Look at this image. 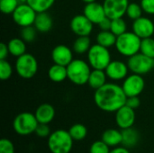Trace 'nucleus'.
Returning a JSON list of instances; mask_svg holds the SVG:
<instances>
[{
  "label": "nucleus",
  "mask_w": 154,
  "mask_h": 153,
  "mask_svg": "<svg viewBox=\"0 0 154 153\" xmlns=\"http://www.w3.org/2000/svg\"><path fill=\"white\" fill-rule=\"evenodd\" d=\"M126 95L123 87L115 83H106L100 88L95 90L94 101L102 111L116 113L125 105Z\"/></svg>",
  "instance_id": "obj_1"
},
{
  "label": "nucleus",
  "mask_w": 154,
  "mask_h": 153,
  "mask_svg": "<svg viewBox=\"0 0 154 153\" xmlns=\"http://www.w3.org/2000/svg\"><path fill=\"white\" fill-rule=\"evenodd\" d=\"M142 39L134 32H125L117 36L116 41V48L119 54L130 58L140 52Z\"/></svg>",
  "instance_id": "obj_2"
},
{
  "label": "nucleus",
  "mask_w": 154,
  "mask_h": 153,
  "mask_svg": "<svg viewBox=\"0 0 154 153\" xmlns=\"http://www.w3.org/2000/svg\"><path fill=\"white\" fill-rule=\"evenodd\" d=\"M90 72L91 69L88 62L80 59L73 60L67 66L68 79L77 86L88 84Z\"/></svg>",
  "instance_id": "obj_3"
},
{
  "label": "nucleus",
  "mask_w": 154,
  "mask_h": 153,
  "mask_svg": "<svg viewBox=\"0 0 154 153\" xmlns=\"http://www.w3.org/2000/svg\"><path fill=\"white\" fill-rule=\"evenodd\" d=\"M73 142L69 131L60 129L52 132L48 137V148L51 153H69Z\"/></svg>",
  "instance_id": "obj_4"
},
{
  "label": "nucleus",
  "mask_w": 154,
  "mask_h": 153,
  "mask_svg": "<svg viewBox=\"0 0 154 153\" xmlns=\"http://www.w3.org/2000/svg\"><path fill=\"white\" fill-rule=\"evenodd\" d=\"M87 54L88 64L95 69L105 70L108 64L112 61L108 48H106L98 43L92 45Z\"/></svg>",
  "instance_id": "obj_5"
},
{
  "label": "nucleus",
  "mask_w": 154,
  "mask_h": 153,
  "mask_svg": "<svg viewBox=\"0 0 154 153\" xmlns=\"http://www.w3.org/2000/svg\"><path fill=\"white\" fill-rule=\"evenodd\" d=\"M39 124L34 114L23 112L17 115L13 122V128L14 132L22 136H27L33 133Z\"/></svg>",
  "instance_id": "obj_6"
},
{
  "label": "nucleus",
  "mask_w": 154,
  "mask_h": 153,
  "mask_svg": "<svg viewBox=\"0 0 154 153\" xmlns=\"http://www.w3.org/2000/svg\"><path fill=\"white\" fill-rule=\"evenodd\" d=\"M38 67L39 66L36 58L30 53H24L18 57L14 65L17 75L24 79H30L33 78L37 74Z\"/></svg>",
  "instance_id": "obj_7"
},
{
  "label": "nucleus",
  "mask_w": 154,
  "mask_h": 153,
  "mask_svg": "<svg viewBox=\"0 0 154 153\" xmlns=\"http://www.w3.org/2000/svg\"><path fill=\"white\" fill-rule=\"evenodd\" d=\"M127 65L132 73L143 76L154 69V59L143 54L142 52H138L128 58Z\"/></svg>",
  "instance_id": "obj_8"
},
{
  "label": "nucleus",
  "mask_w": 154,
  "mask_h": 153,
  "mask_svg": "<svg viewBox=\"0 0 154 153\" xmlns=\"http://www.w3.org/2000/svg\"><path fill=\"white\" fill-rule=\"evenodd\" d=\"M37 13L27 3L19 4L17 8L12 14L14 22L21 28L25 26L33 25Z\"/></svg>",
  "instance_id": "obj_9"
},
{
  "label": "nucleus",
  "mask_w": 154,
  "mask_h": 153,
  "mask_svg": "<svg viewBox=\"0 0 154 153\" xmlns=\"http://www.w3.org/2000/svg\"><path fill=\"white\" fill-rule=\"evenodd\" d=\"M122 87L127 97L139 96V95L144 90L145 81L143 76L133 73L124 79Z\"/></svg>",
  "instance_id": "obj_10"
},
{
  "label": "nucleus",
  "mask_w": 154,
  "mask_h": 153,
  "mask_svg": "<svg viewBox=\"0 0 154 153\" xmlns=\"http://www.w3.org/2000/svg\"><path fill=\"white\" fill-rule=\"evenodd\" d=\"M129 0H104L103 6L106 14L110 19L121 18L126 14Z\"/></svg>",
  "instance_id": "obj_11"
},
{
  "label": "nucleus",
  "mask_w": 154,
  "mask_h": 153,
  "mask_svg": "<svg viewBox=\"0 0 154 153\" xmlns=\"http://www.w3.org/2000/svg\"><path fill=\"white\" fill-rule=\"evenodd\" d=\"M94 23H91L83 14L75 15L69 23L70 30L77 36H89L92 32Z\"/></svg>",
  "instance_id": "obj_12"
},
{
  "label": "nucleus",
  "mask_w": 154,
  "mask_h": 153,
  "mask_svg": "<svg viewBox=\"0 0 154 153\" xmlns=\"http://www.w3.org/2000/svg\"><path fill=\"white\" fill-rule=\"evenodd\" d=\"M108 78L114 81L124 80L129 72L128 65L121 60H112L105 69Z\"/></svg>",
  "instance_id": "obj_13"
},
{
  "label": "nucleus",
  "mask_w": 154,
  "mask_h": 153,
  "mask_svg": "<svg viewBox=\"0 0 154 153\" xmlns=\"http://www.w3.org/2000/svg\"><path fill=\"white\" fill-rule=\"evenodd\" d=\"M134 122H135L134 109L125 105L116 112V123L121 130L133 127Z\"/></svg>",
  "instance_id": "obj_14"
},
{
  "label": "nucleus",
  "mask_w": 154,
  "mask_h": 153,
  "mask_svg": "<svg viewBox=\"0 0 154 153\" xmlns=\"http://www.w3.org/2000/svg\"><path fill=\"white\" fill-rule=\"evenodd\" d=\"M133 32L141 39L152 37L154 34L153 22L148 17H140L133 23Z\"/></svg>",
  "instance_id": "obj_15"
},
{
  "label": "nucleus",
  "mask_w": 154,
  "mask_h": 153,
  "mask_svg": "<svg viewBox=\"0 0 154 153\" xmlns=\"http://www.w3.org/2000/svg\"><path fill=\"white\" fill-rule=\"evenodd\" d=\"M83 14L94 24H98L106 16L103 4H99L97 1L86 4L83 9Z\"/></svg>",
  "instance_id": "obj_16"
},
{
  "label": "nucleus",
  "mask_w": 154,
  "mask_h": 153,
  "mask_svg": "<svg viewBox=\"0 0 154 153\" xmlns=\"http://www.w3.org/2000/svg\"><path fill=\"white\" fill-rule=\"evenodd\" d=\"M51 59L55 64L67 67L74 59L71 49L64 44L55 46L51 51Z\"/></svg>",
  "instance_id": "obj_17"
},
{
  "label": "nucleus",
  "mask_w": 154,
  "mask_h": 153,
  "mask_svg": "<svg viewBox=\"0 0 154 153\" xmlns=\"http://www.w3.org/2000/svg\"><path fill=\"white\" fill-rule=\"evenodd\" d=\"M34 115L39 124H49L55 117V109L50 104H42L37 107Z\"/></svg>",
  "instance_id": "obj_18"
},
{
  "label": "nucleus",
  "mask_w": 154,
  "mask_h": 153,
  "mask_svg": "<svg viewBox=\"0 0 154 153\" xmlns=\"http://www.w3.org/2000/svg\"><path fill=\"white\" fill-rule=\"evenodd\" d=\"M34 27L40 32H48L51 30L53 21L51 16L47 12L37 13L34 23Z\"/></svg>",
  "instance_id": "obj_19"
},
{
  "label": "nucleus",
  "mask_w": 154,
  "mask_h": 153,
  "mask_svg": "<svg viewBox=\"0 0 154 153\" xmlns=\"http://www.w3.org/2000/svg\"><path fill=\"white\" fill-rule=\"evenodd\" d=\"M106 78H107V76L104 69H93L90 72L88 84L92 89L97 90L100 88L101 87H103L105 84H106Z\"/></svg>",
  "instance_id": "obj_20"
},
{
  "label": "nucleus",
  "mask_w": 154,
  "mask_h": 153,
  "mask_svg": "<svg viewBox=\"0 0 154 153\" xmlns=\"http://www.w3.org/2000/svg\"><path fill=\"white\" fill-rule=\"evenodd\" d=\"M102 141L109 147H116L119 144H122V131H118L116 129H107L102 134Z\"/></svg>",
  "instance_id": "obj_21"
},
{
  "label": "nucleus",
  "mask_w": 154,
  "mask_h": 153,
  "mask_svg": "<svg viewBox=\"0 0 154 153\" xmlns=\"http://www.w3.org/2000/svg\"><path fill=\"white\" fill-rule=\"evenodd\" d=\"M48 77L52 82L55 83L63 82L66 78H68L67 67L54 63L52 66L50 67L48 70Z\"/></svg>",
  "instance_id": "obj_22"
},
{
  "label": "nucleus",
  "mask_w": 154,
  "mask_h": 153,
  "mask_svg": "<svg viewBox=\"0 0 154 153\" xmlns=\"http://www.w3.org/2000/svg\"><path fill=\"white\" fill-rule=\"evenodd\" d=\"M122 134H123L122 144L124 145V147L127 149L134 147L139 142L140 139L139 133L133 127L122 130Z\"/></svg>",
  "instance_id": "obj_23"
},
{
  "label": "nucleus",
  "mask_w": 154,
  "mask_h": 153,
  "mask_svg": "<svg viewBox=\"0 0 154 153\" xmlns=\"http://www.w3.org/2000/svg\"><path fill=\"white\" fill-rule=\"evenodd\" d=\"M7 47L9 50V53L14 57L18 58L26 53V44L22 38L11 39L7 43Z\"/></svg>",
  "instance_id": "obj_24"
},
{
  "label": "nucleus",
  "mask_w": 154,
  "mask_h": 153,
  "mask_svg": "<svg viewBox=\"0 0 154 153\" xmlns=\"http://www.w3.org/2000/svg\"><path fill=\"white\" fill-rule=\"evenodd\" d=\"M117 36L111 31H100L97 35V43L106 47L111 48L116 45Z\"/></svg>",
  "instance_id": "obj_25"
},
{
  "label": "nucleus",
  "mask_w": 154,
  "mask_h": 153,
  "mask_svg": "<svg viewBox=\"0 0 154 153\" xmlns=\"http://www.w3.org/2000/svg\"><path fill=\"white\" fill-rule=\"evenodd\" d=\"M91 41L88 36H78L73 43V51L77 54H85L88 53L91 48Z\"/></svg>",
  "instance_id": "obj_26"
},
{
  "label": "nucleus",
  "mask_w": 154,
  "mask_h": 153,
  "mask_svg": "<svg viewBox=\"0 0 154 153\" xmlns=\"http://www.w3.org/2000/svg\"><path fill=\"white\" fill-rule=\"evenodd\" d=\"M69 133L74 141H82L88 135V129L82 124H75L69 129Z\"/></svg>",
  "instance_id": "obj_27"
},
{
  "label": "nucleus",
  "mask_w": 154,
  "mask_h": 153,
  "mask_svg": "<svg viewBox=\"0 0 154 153\" xmlns=\"http://www.w3.org/2000/svg\"><path fill=\"white\" fill-rule=\"evenodd\" d=\"M26 3L36 13L47 12L55 3V0H26Z\"/></svg>",
  "instance_id": "obj_28"
},
{
  "label": "nucleus",
  "mask_w": 154,
  "mask_h": 153,
  "mask_svg": "<svg viewBox=\"0 0 154 153\" xmlns=\"http://www.w3.org/2000/svg\"><path fill=\"white\" fill-rule=\"evenodd\" d=\"M126 30H127V24H126L125 21L123 19V17L112 19L110 31L113 33H115L116 36H119V35L125 33V32H127Z\"/></svg>",
  "instance_id": "obj_29"
},
{
  "label": "nucleus",
  "mask_w": 154,
  "mask_h": 153,
  "mask_svg": "<svg viewBox=\"0 0 154 153\" xmlns=\"http://www.w3.org/2000/svg\"><path fill=\"white\" fill-rule=\"evenodd\" d=\"M140 52L154 59V39L152 37L142 39Z\"/></svg>",
  "instance_id": "obj_30"
},
{
  "label": "nucleus",
  "mask_w": 154,
  "mask_h": 153,
  "mask_svg": "<svg viewBox=\"0 0 154 153\" xmlns=\"http://www.w3.org/2000/svg\"><path fill=\"white\" fill-rule=\"evenodd\" d=\"M37 32L38 31L36 30L34 25L22 27L21 32H20V37L25 42H32L36 39Z\"/></svg>",
  "instance_id": "obj_31"
},
{
  "label": "nucleus",
  "mask_w": 154,
  "mask_h": 153,
  "mask_svg": "<svg viewBox=\"0 0 154 153\" xmlns=\"http://www.w3.org/2000/svg\"><path fill=\"white\" fill-rule=\"evenodd\" d=\"M143 10L142 8L141 4H137V3H130L127 10H126V15L128 16V18L132 19V20H136L140 17L143 16Z\"/></svg>",
  "instance_id": "obj_32"
},
{
  "label": "nucleus",
  "mask_w": 154,
  "mask_h": 153,
  "mask_svg": "<svg viewBox=\"0 0 154 153\" xmlns=\"http://www.w3.org/2000/svg\"><path fill=\"white\" fill-rule=\"evenodd\" d=\"M18 5V0H0V10L5 14H12Z\"/></svg>",
  "instance_id": "obj_33"
},
{
  "label": "nucleus",
  "mask_w": 154,
  "mask_h": 153,
  "mask_svg": "<svg viewBox=\"0 0 154 153\" xmlns=\"http://www.w3.org/2000/svg\"><path fill=\"white\" fill-rule=\"evenodd\" d=\"M13 74V67L12 65L6 60H0V78L1 80H7L11 78Z\"/></svg>",
  "instance_id": "obj_34"
},
{
  "label": "nucleus",
  "mask_w": 154,
  "mask_h": 153,
  "mask_svg": "<svg viewBox=\"0 0 154 153\" xmlns=\"http://www.w3.org/2000/svg\"><path fill=\"white\" fill-rule=\"evenodd\" d=\"M110 152V147L105 143L102 140L101 141H96L94 142L90 148L89 153H109Z\"/></svg>",
  "instance_id": "obj_35"
},
{
  "label": "nucleus",
  "mask_w": 154,
  "mask_h": 153,
  "mask_svg": "<svg viewBox=\"0 0 154 153\" xmlns=\"http://www.w3.org/2000/svg\"><path fill=\"white\" fill-rule=\"evenodd\" d=\"M34 133H36V135L38 137L46 138V137H49L51 133V128L49 127V124H39Z\"/></svg>",
  "instance_id": "obj_36"
},
{
  "label": "nucleus",
  "mask_w": 154,
  "mask_h": 153,
  "mask_svg": "<svg viewBox=\"0 0 154 153\" xmlns=\"http://www.w3.org/2000/svg\"><path fill=\"white\" fill-rule=\"evenodd\" d=\"M0 153H14V146L8 139H2L0 141Z\"/></svg>",
  "instance_id": "obj_37"
},
{
  "label": "nucleus",
  "mask_w": 154,
  "mask_h": 153,
  "mask_svg": "<svg viewBox=\"0 0 154 153\" xmlns=\"http://www.w3.org/2000/svg\"><path fill=\"white\" fill-rule=\"evenodd\" d=\"M140 4L144 13L154 14V0H141Z\"/></svg>",
  "instance_id": "obj_38"
},
{
  "label": "nucleus",
  "mask_w": 154,
  "mask_h": 153,
  "mask_svg": "<svg viewBox=\"0 0 154 153\" xmlns=\"http://www.w3.org/2000/svg\"><path fill=\"white\" fill-rule=\"evenodd\" d=\"M140 104H141V101L138 96H128L126 98L125 106H127L133 109L138 108L140 106Z\"/></svg>",
  "instance_id": "obj_39"
},
{
  "label": "nucleus",
  "mask_w": 154,
  "mask_h": 153,
  "mask_svg": "<svg viewBox=\"0 0 154 153\" xmlns=\"http://www.w3.org/2000/svg\"><path fill=\"white\" fill-rule=\"evenodd\" d=\"M111 23H112V19H110L107 16H106L97 25L99 26L101 31H110Z\"/></svg>",
  "instance_id": "obj_40"
},
{
  "label": "nucleus",
  "mask_w": 154,
  "mask_h": 153,
  "mask_svg": "<svg viewBox=\"0 0 154 153\" xmlns=\"http://www.w3.org/2000/svg\"><path fill=\"white\" fill-rule=\"evenodd\" d=\"M8 54L10 53H9L7 44H5V42H1L0 43V60H6V57L8 56Z\"/></svg>",
  "instance_id": "obj_41"
},
{
  "label": "nucleus",
  "mask_w": 154,
  "mask_h": 153,
  "mask_svg": "<svg viewBox=\"0 0 154 153\" xmlns=\"http://www.w3.org/2000/svg\"><path fill=\"white\" fill-rule=\"evenodd\" d=\"M109 153H130V151L125 147H116L114 150L110 151Z\"/></svg>",
  "instance_id": "obj_42"
},
{
  "label": "nucleus",
  "mask_w": 154,
  "mask_h": 153,
  "mask_svg": "<svg viewBox=\"0 0 154 153\" xmlns=\"http://www.w3.org/2000/svg\"><path fill=\"white\" fill-rule=\"evenodd\" d=\"M85 4H88V3H92V2H96L97 0H82Z\"/></svg>",
  "instance_id": "obj_43"
}]
</instances>
